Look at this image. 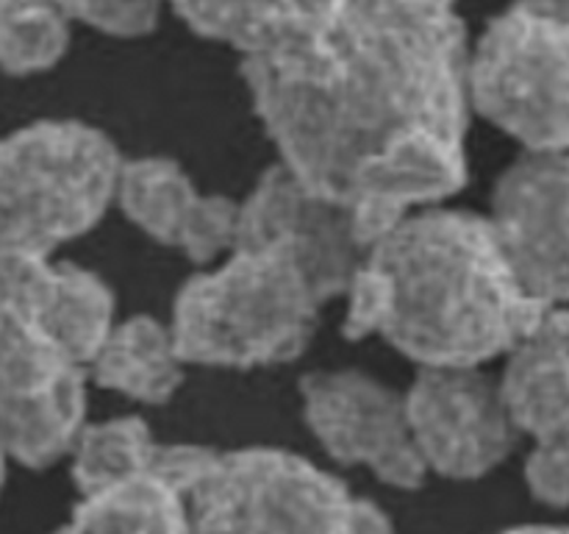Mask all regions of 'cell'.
I'll list each match as a JSON object with an SVG mask.
<instances>
[{
  "label": "cell",
  "instance_id": "6da1fadb",
  "mask_svg": "<svg viewBox=\"0 0 569 534\" xmlns=\"http://www.w3.org/2000/svg\"><path fill=\"white\" fill-rule=\"evenodd\" d=\"M470 39L456 0H331L244 56L281 165L359 215L370 239L467 184Z\"/></svg>",
  "mask_w": 569,
  "mask_h": 534
},
{
  "label": "cell",
  "instance_id": "7a4b0ae2",
  "mask_svg": "<svg viewBox=\"0 0 569 534\" xmlns=\"http://www.w3.org/2000/svg\"><path fill=\"white\" fill-rule=\"evenodd\" d=\"M345 300L350 339L378 337L420 367H483L545 312L522 289L489 217L439 204L406 211L367 245Z\"/></svg>",
  "mask_w": 569,
  "mask_h": 534
},
{
  "label": "cell",
  "instance_id": "3957f363",
  "mask_svg": "<svg viewBox=\"0 0 569 534\" xmlns=\"http://www.w3.org/2000/svg\"><path fill=\"white\" fill-rule=\"evenodd\" d=\"M331 295L278 237H239L172 300L170 328L187 365L270 367L309 348Z\"/></svg>",
  "mask_w": 569,
  "mask_h": 534
},
{
  "label": "cell",
  "instance_id": "277c9868",
  "mask_svg": "<svg viewBox=\"0 0 569 534\" xmlns=\"http://www.w3.org/2000/svg\"><path fill=\"white\" fill-rule=\"evenodd\" d=\"M183 495L192 534H392L376 501L270 445L211 448Z\"/></svg>",
  "mask_w": 569,
  "mask_h": 534
},
{
  "label": "cell",
  "instance_id": "5b68a950",
  "mask_svg": "<svg viewBox=\"0 0 569 534\" xmlns=\"http://www.w3.org/2000/svg\"><path fill=\"white\" fill-rule=\"evenodd\" d=\"M122 154L83 120H37L0 137V248L53 256L111 209Z\"/></svg>",
  "mask_w": 569,
  "mask_h": 534
},
{
  "label": "cell",
  "instance_id": "8992f818",
  "mask_svg": "<svg viewBox=\"0 0 569 534\" xmlns=\"http://www.w3.org/2000/svg\"><path fill=\"white\" fill-rule=\"evenodd\" d=\"M472 111L526 150L569 148V0H515L470 44Z\"/></svg>",
  "mask_w": 569,
  "mask_h": 534
},
{
  "label": "cell",
  "instance_id": "52a82bcc",
  "mask_svg": "<svg viewBox=\"0 0 569 534\" xmlns=\"http://www.w3.org/2000/svg\"><path fill=\"white\" fill-rule=\"evenodd\" d=\"M89 373L28 317L0 309V448L44 471L70 456L87 423Z\"/></svg>",
  "mask_w": 569,
  "mask_h": 534
},
{
  "label": "cell",
  "instance_id": "ba28073f",
  "mask_svg": "<svg viewBox=\"0 0 569 534\" xmlns=\"http://www.w3.org/2000/svg\"><path fill=\"white\" fill-rule=\"evenodd\" d=\"M403 398L422 465L445 478L487 476L509 459L522 437L500 378L481 365L420 367Z\"/></svg>",
  "mask_w": 569,
  "mask_h": 534
},
{
  "label": "cell",
  "instance_id": "9c48e42d",
  "mask_svg": "<svg viewBox=\"0 0 569 534\" xmlns=\"http://www.w3.org/2000/svg\"><path fill=\"white\" fill-rule=\"evenodd\" d=\"M303 417L339 465H361L383 484L417 490L426 465L417 454L403 393L365 370H315L300 378Z\"/></svg>",
  "mask_w": 569,
  "mask_h": 534
},
{
  "label": "cell",
  "instance_id": "30bf717a",
  "mask_svg": "<svg viewBox=\"0 0 569 534\" xmlns=\"http://www.w3.org/2000/svg\"><path fill=\"white\" fill-rule=\"evenodd\" d=\"M487 217L522 289L545 309L569 306V148L511 161Z\"/></svg>",
  "mask_w": 569,
  "mask_h": 534
},
{
  "label": "cell",
  "instance_id": "8fae6325",
  "mask_svg": "<svg viewBox=\"0 0 569 534\" xmlns=\"http://www.w3.org/2000/svg\"><path fill=\"white\" fill-rule=\"evenodd\" d=\"M237 237L287 239L309 261L331 300L345 298L372 243L353 209L306 187L281 161L239 200Z\"/></svg>",
  "mask_w": 569,
  "mask_h": 534
},
{
  "label": "cell",
  "instance_id": "7c38bea8",
  "mask_svg": "<svg viewBox=\"0 0 569 534\" xmlns=\"http://www.w3.org/2000/svg\"><path fill=\"white\" fill-rule=\"evenodd\" d=\"M114 204L139 231L181 250L192 265H214L237 243L239 200L200 192L170 156L122 159Z\"/></svg>",
  "mask_w": 569,
  "mask_h": 534
},
{
  "label": "cell",
  "instance_id": "4fadbf2b",
  "mask_svg": "<svg viewBox=\"0 0 569 534\" xmlns=\"http://www.w3.org/2000/svg\"><path fill=\"white\" fill-rule=\"evenodd\" d=\"M0 309L37 323L83 365L117 320L114 293L98 273L11 248H0Z\"/></svg>",
  "mask_w": 569,
  "mask_h": 534
},
{
  "label": "cell",
  "instance_id": "5bb4252c",
  "mask_svg": "<svg viewBox=\"0 0 569 534\" xmlns=\"http://www.w3.org/2000/svg\"><path fill=\"white\" fill-rule=\"evenodd\" d=\"M500 389L522 434L569 437V306H548L506 354Z\"/></svg>",
  "mask_w": 569,
  "mask_h": 534
},
{
  "label": "cell",
  "instance_id": "9a60e30c",
  "mask_svg": "<svg viewBox=\"0 0 569 534\" xmlns=\"http://www.w3.org/2000/svg\"><path fill=\"white\" fill-rule=\"evenodd\" d=\"M211 448L164 445L137 415L83 423L70 451V473L78 493L111 487L137 476H161L187 493Z\"/></svg>",
  "mask_w": 569,
  "mask_h": 534
},
{
  "label": "cell",
  "instance_id": "2e32d148",
  "mask_svg": "<svg viewBox=\"0 0 569 534\" xmlns=\"http://www.w3.org/2000/svg\"><path fill=\"white\" fill-rule=\"evenodd\" d=\"M98 387L120 393L139 404H167L187 378V362L178 350L170 323L131 315L111 323L109 334L87 365Z\"/></svg>",
  "mask_w": 569,
  "mask_h": 534
},
{
  "label": "cell",
  "instance_id": "e0dca14e",
  "mask_svg": "<svg viewBox=\"0 0 569 534\" xmlns=\"http://www.w3.org/2000/svg\"><path fill=\"white\" fill-rule=\"evenodd\" d=\"M56 534H192L183 490L161 476H137L83 493Z\"/></svg>",
  "mask_w": 569,
  "mask_h": 534
},
{
  "label": "cell",
  "instance_id": "ac0fdd59",
  "mask_svg": "<svg viewBox=\"0 0 569 534\" xmlns=\"http://www.w3.org/2000/svg\"><path fill=\"white\" fill-rule=\"evenodd\" d=\"M194 33L231 44L244 56L261 53L309 26L331 0H167Z\"/></svg>",
  "mask_w": 569,
  "mask_h": 534
},
{
  "label": "cell",
  "instance_id": "d6986e66",
  "mask_svg": "<svg viewBox=\"0 0 569 534\" xmlns=\"http://www.w3.org/2000/svg\"><path fill=\"white\" fill-rule=\"evenodd\" d=\"M72 20L61 0H0V70L48 72L70 48Z\"/></svg>",
  "mask_w": 569,
  "mask_h": 534
},
{
  "label": "cell",
  "instance_id": "ffe728a7",
  "mask_svg": "<svg viewBox=\"0 0 569 534\" xmlns=\"http://www.w3.org/2000/svg\"><path fill=\"white\" fill-rule=\"evenodd\" d=\"M167 0H61L72 22L120 39H137L159 26Z\"/></svg>",
  "mask_w": 569,
  "mask_h": 534
},
{
  "label": "cell",
  "instance_id": "44dd1931",
  "mask_svg": "<svg viewBox=\"0 0 569 534\" xmlns=\"http://www.w3.org/2000/svg\"><path fill=\"white\" fill-rule=\"evenodd\" d=\"M526 482L537 501L569 510V437L533 439L526 459Z\"/></svg>",
  "mask_w": 569,
  "mask_h": 534
},
{
  "label": "cell",
  "instance_id": "7402d4cb",
  "mask_svg": "<svg viewBox=\"0 0 569 534\" xmlns=\"http://www.w3.org/2000/svg\"><path fill=\"white\" fill-rule=\"evenodd\" d=\"M498 534H569V526H548V523H533V526H515Z\"/></svg>",
  "mask_w": 569,
  "mask_h": 534
},
{
  "label": "cell",
  "instance_id": "603a6c76",
  "mask_svg": "<svg viewBox=\"0 0 569 534\" xmlns=\"http://www.w3.org/2000/svg\"><path fill=\"white\" fill-rule=\"evenodd\" d=\"M6 462H9V456H6L3 448H0V490H3V482H6Z\"/></svg>",
  "mask_w": 569,
  "mask_h": 534
}]
</instances>
